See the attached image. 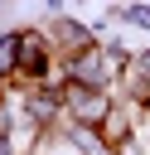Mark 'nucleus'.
Returning <instances> with one entry per match:
<instances>
[{
    "label": "nucleus",
    "instance_id": "nucleus-1",
    "mask_svg": "<svg viewBox=\"0 0 150 155\" xmlns=\"http://www.w3.org/2000/svg\"><path fill=\"white\" fill-rule=\"evenodd\" d=\"M15 78L24 87H44V82L58 78L53 73V44H48L44 29H19V68H15Z\"/></svg>",
    "mask_w": 150,
    "mask_h": 155
},
{
    "label": "nucleus",
    "instance_id": "nucleus-2",
    "mask_svg": "<svg viewBox=\"0 0 150 155\" xmlns=\"http://www.w3.org/2000/svg\"><path fill=\"white\" fill-rule=\"evenodd\" d=\"M116 97L102 92V87H77V82H63V111L73 126H87V131H102V121L111 116Z\"/></svg>",
    "mask_w": 150,
    "mask_h": 155
},
{
    "label": "nucleus",
    "instance_id": "nucleus-3",
    "mask_svg": "<svg viewBox=\"0 0 150 155\" xmlns=\"http://www.w3.org/2000/svg\"><path fill=\"white\" fill-rule=\"evenodd\" d=\"M48 44H53V53L73 58V53H82V48L102 44V39H97V29H87V24H77V19L58 15V19H53V29H48Z\"/></svg>",
    "mask_w": 150,
    "mask_h": 155
},
{
    "label": "nucleus",
    "instance_id": "nucleus-5",
    "mask_svg": "<svg viewBox=\"0 0 150 155\" xmlns=\"http://www.w3.org/2000/svg\"><path fill=\"white\" fill-rule=\"evenodd\" d=\"M135 68H140V73H145V82H150V48H140V53H135Z\"/></svg>",
    "mask_w": 150,
    "mask_h": 155
},
{
    "label": "nucleus",
    "instance_id": "nucleus-4",
    "mask_svg": "<svg viewBox=\"0 0 150 155\" xmlns=\"http://www.w3.org/2000/svg\"><path fill=\"white\" fill-rule=\"evenodd\" d=\"M111 15H116V19H126V24H140V29H150V5H116Z\"/></svg>",
    "mask_w": 150,
    "mask_h": 155
}]
</instances>
